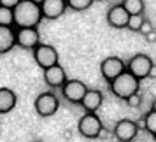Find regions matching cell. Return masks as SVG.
Wrapping results in <instances>:
<instances>
[{"mask_svg": "<svg viewBox=\"0 0 156 142\" xmlns=\"http://www.w3.org/2000/svg\"><path fill=\"white\" fill-rule=\"evenodd\" d=\"M42 20L41 5L32 0H21L14 7V28H37Z\"/></svg>", "mask_w": 156, "mask_h": 142, "instance_id": "cell-1", "label": "cell"}, {"mask_svg": "<svg viewBox=\"0 0 156 142\" xmlns=\"http://www.w3.org/2000/svg\"><path fill=\"white\" fill-rule=\"evenodd\" d=\"M109 90H111V93H112L114 97H118L121 100H126L132 95L139 93V90H140V81L135 77V76H132L128 70H125L121 76H118L114 81L109 83Z\"/></svg>", "mask_w": 156, "mask_h": 142, "instance_id": "cell-2", "label": "cell"}, {"mask_svg": "<svg viewBox=\"0 0 156 142\" xmlns=\"http://www.w3.org/2000/svg\"><path fill=\"white\" fill-rule=\"evenodd\" d=\"M102 130L104 125L97 112H84L77 121V132L84 139H98Z\"/></svg>", "mask_w": 156, "mask_h": 142, "instance_id": "cell-3", "label": "cell"}, {"mask_svg": "<svg viewBox=\"0 0 156 142\" xmlns=\"http://www.w3.org/2000/svg\"><path fill=\"white\" fill-rule=\"evenodd\" d=\"M58 107H60V100H58V97L53 91L41 93L35 98V102H34V109H35V112L41 118H51V116H55Z\"/></svg>", "mask_w": 156, "mask_h": 142, "instance_id": "cell-4", "label": "cell"}, {"mask_svg": "<svg viewBox=\"0 0 156 142\" xmlns=\"http://www.w3.org/2000/svg\"><path fill=\"white\" fill-rule=\"evenodd\" d=\"M32 53H34V60H35V63L39 65L42 70L49 69V67H53V65H58L60 56H58L56 48H55V46H51V44L41 42L35 49L32 51Z\"/></svg>", "mask_w": 156, "mask_h": 142, "instance_id": "cell-5", "label": "cell"}, {"mask_svg": "<svg viewBox=\"0 0 156 142\" xmlns=\"http://www.w3.org/2000/svg\"><path fill=\"white\" fill-rule=\"evenodd\" d=\"M153 63H154V62H153L147 55L139 53V55L132 56L126 62V70L130 72L132 76H135L139 81H142V79H147L149 77V70H151Z\"/></svg>", "mask_w": 156, "mask_h": 142, "instance_id": "cell-6", "label": "cell"}, {"mask_svg": "<svg viewBox=\"0 0 156 142\" xmlns=\"http://www.w3.org/2000/svg\"><path fill=\"white\" fill-rule=\"evenodd\" d=\"M60 90H62V97L67 102H70V104H81V100L84 98L86 91H88V86L83 81H79V79H67V83Z\"/></svg>", "mask_w": 156, "mask_h": 142, "instance_id": "cell-7", "label": "cell"}, {"mask_svg": "<svg viewBox=\"0 0 156 142\" xmlns=\"http://www.w3.org/2000/svg\"><path fill=\"white\" fill-rule=\"evenodd\" d=\"M125 70H126V63L119 56H107L100 63V74H102V77L105 79L107 83L114 81Z\"/></svg>", "mask_w": 156, "mask_h": 142, "instance_id": "cell-8", "label": "cell"}, {"mask_svg": "<svg viewBox=\"0 0 156 142\" xmlns=\"http://www.w3.org/2000/svg\"><path fill=\"white\" fill-rule=\"evenodd\" d=\"M41 44L39 28H16V46L21 49L34 51Z\"/></svg>", "mask_w": 156, "mask_h": 142, "instance_id": "cell-9", "label": "cell"}, {"mask_svg": "<svg viewBox=\"0 0 156 142\" xmlns=\"http://www.w3.org/2000/svg\"><path fill=\"white\" fill-rule=\"evenodd\" d=\"M112 133L119 142H132L139 133V123L133 119H119L114 125Z\"/></svg>", "mask_w": 156, "mask_h": 142, "instance_id": "cell-10", "label": "cell"}, {"mask_svg": "<svg viewBox=\"0 0 156 142\" xmlns=\"http://www.w3.org/2000/svg\"><path fill=\"white\" fill-rule=\"evenodd\" d=\"M69 9L67 0H44L41 4V11H42L44 20H58L60 16H63V12Z\"/></svg>", "mask_w": 156, "mask_h": 142, "instance_id": "cell-11", "label": "cell"}, {"mask_svg": "<svg viewBox=\"0 0 156 142\" xmlns=\"http://www.w3.org/2000/svg\"><path fill=\"white\" fill-rule=\"evenodd\" d=\"M44 83L49 86V88H53V90L62 88L67 83V72H65V69L60 63L46 69L44 70Z\"/></svg>", "mask_w": 156, "mask_h": 142, "instance_id": "cell-12", "label": "cell"}, {"mask_svg": "<svg viewBox=\"0 0 156 142\" xmlns=\"http://www.w3.org/2000/svg\"><path fill=\"white\" fill-rule=\"evenodd\" d=\"M128 20H130V14L126 12V9L121 4H116V5H112L107 11V23L112 28H126Z\"/></svg>", "mask_w": 156, "mask_h": 142, "instance_id": "cell-13", "label": "cell"}, {"mask_svg": "<svg viewBox=\"0 0 156 142\" xmlns=\"http://www.w3.org/2000/svg\"><path fill=\"white\" fill-rule=\"evenodd\" d=\"M104 104V95L100 90H90L88 88V91H86L84 98L81 100V104L79 105L84 109V112H97L100 107Z\"/></svg>", "mask_w": 156, "mask_h": 142, "instance_id": "cell-14", "label": "cell"}, {"mask_svg": "<svg viewBox=\"0 0 156 142\" xmlns=\"http://www.w3.org/2000/svg\"><path fill=\"white\" fill-rule=\"evenodd\" d=\"M16 48V28L0 27V55H5Z\"/></svg>", "mask_w": 156, "mask_h": 142, "instance_id": "cell-15", "label": "cell"}, {"mask_svg": "<svg viewBox=\"0 0 156 142\" xmlns=\"http://www.w3.org/2000/svg\"><path fill=\"white\" fill-rule=\"evenodd\" d=\"M18 104V95L11 88H0V114H9Z\"/></svg>", "mask_w": 156, "mask_h": 142, "instance_id": "cell-16", "label": "cell"}, {"mask_svg": "<svg viewBox=\"0 0 156 142\" xmlns=\"http://www.w3.org/2000/svg\"><path fill=\"white\" fill-rule=\"evenodd\" d=\"M121 5L126 9V12L130 16H133V14H144V9H146V5H144V0H123V2H121Z\"/></svg>", "mask_w": 156, "mask_h": 142, "instance_id": "cell-17", "label": "cell"}, {"mask_svg": "<svg viewBox=\"0 0 156 142\" xmlns=\"http://www.w3.org/2000/svg\"><path fill=\"white\" fill-rule=\"evenodd\" d=\"M0 27H14V9L0 5Z\"/></svg>", "mask_w": 156, "mask_h": 142, "instance_id": "cell-18", "label": "cell"}, {"mask_svg": "<svg viewBox=\"0 0 156 142\" xmlns=\"http://www.w3.org/2000/svg\"><path fill=\"white\" fill-rule=\"evenodd\" d=\"M142 126L146 128L151 135H156V111H149V112L144 116Z\"/></svg>", "mask_w": 156, "mask_h": 142, "instance_id": "cell-19", "label": "cell"}, {"mask_svg": "<svg viewBox=\"0 0 156 142\" xmlns=\"http://www.w3.org/2000/svg\"><path fill=\"white\" fill-rule=\"evenodd\" d=\"M93 2H95V0H67V5H69V9H72V11L81 12V11H86V9L91 7Z\"/></svg>", "mask_w": 156, "mask_h": 142, "instance_id": "cell-20", "label": "cell"}, {"mask_svg": "<svg viewBox=\"0 0 156 142\" xmlns=\"http://www.w3.org/2000/svg\"><path fill=\"white\" fill-rule=\"evenodd\" d=\"M146 21V18H144V14H133L130 16V20H128V30H132V32H139L142 27V23Z\"/></svg>", "mask_w": 156, "mask_h": 142, "instance_id": "cell-21", "label": "cell"}, {"mask_svg": "<svg viewBox=\"0 0 156 142\" xmlns=\"http://www.w3.org/2000/svg\"><path fill=\"white\" fill-rule=\"evenodd\" d=\"M125 102H126L130 107H139V105H140V102H142V98H140V95H139V93H135V95H132V97L126 98Z\"/></svg>", "mask_w": 156, "mask_h": 142, "instance_id": "cell-22", "label": "cell"}, {"mask_svg": "<svg viewBox=\"0 0 156 142\" xmlns=\"http://www.w3.org/2000/svg\"><path fill=\"white\" fill-rule=\"evenodd\" d=\"M151 30H153V25H151V21H147V20H146V21L142 23V27H140V30H139V32H140L142 35L146 37L149 32H151Z\"/></svg>", "mask_w": 156, "mask_h": 142, "instance_id": "cell-23", "label": "cell"}, {"mask_svg": "<svg viewBox=\"0 0 156 142\" xmlns=\"http://www.w3.org/2000/svg\"><path fill=\"white\" fill-rule=\"evenodd\" d=\"M21 0H0V5H4V7H11L14 9L18 4H20Z\"/></svg>", "mask_w": 156, "mask_h": 142, "instance_id": "cell-24", "label": "cell"}, {"mask_svg": "<svg viewBox=\"0 0 156 142\" xmlns=\"http://www.w3.org/2000/svg\"><path fill=\"white\" fill-rule=\"evenodd\" d=\"M144 39H146V41H147L149 44H154V42H156V30L153 28V30H151V32L147 34V35L144 37Z\"/></svg>", "mask_w": 156, "mask_h": 142, "instance_id": "cell-25", "label": "cell"}, {"mask_svg": "<svg viewBox=\"0 0 156 142\" xmlns=\"http://www.w3.org/2000/svg\"><path fill=\"white\" fill-rule=\"evenodd\" d=\"M149 79H156V63H153L151 70H149Z\"/></svg>", "mask_w": 156, "mask_h": 142, "instance_id": "cell-26", "label": "cell"}, {"mask_svg": "<svg viewBox=\"0 0 156 142\" xmlns=\"http://www.w3.org/2000/svg\"><path fill=\"white\" fill-rule=\"evenodd\" d=\"M32 2H34V4H37V5H41V4H42L44 0H32Z\"/></svg>", "mask_w": 156, "mask_h": 142, "instance_id": "cell-27", "label": "cell"}, {"mask_svg": "<svg viewBox=\"0 0 156 142\" xmlns=\"http://www.w3.org/2000/svg\"><path fill=\"white\" fill-rule=\"evenodd\" d=\"M151 111H156V98H154V102H153V105H151Z\"/></svg>", "mask_w": 156, "mask_h": 142, "instance_id": "cell-28", "label": "cell"}, {"mask_svg": "<svg viewBox=\"0 0 156 142\" xmlns=\"http://www.w3.org/2000/svg\"><path fill=\"white\" fill-rule=\"evenodd\" d=\"M153 140H154V142H156V135H153Z\"/></svg>", "mask_w": 156, "mask_h": 142, "instance_id": "cell-29", "label": "cell"}, {"mask_svg": "<svg viewBox=\"0 0 156 142\" xmlns=\"http://www.w3.org/2000/svg\"><path fill=\"white\" fill-rule=\"evenodd\" d=\"M95 2H102V0H95Z\"/></svg>", "mask_w": 156, "mask_h": 142, "instance_id": "cell-30", "label": "cell"}, {"mask_svg": "<svg viewBox=\"0 0 156 142\" xmlns=\"http://www.w3.org/2000/svg\"><path fill=\"white\" fill-rule=\"evenodd\" d=\"M35 142H42V140H35Z\"/></svg>", "mask_w": 156, "mask_h": 142, "instance_id": "cell-31", "label": "cell"}]
</instances>
